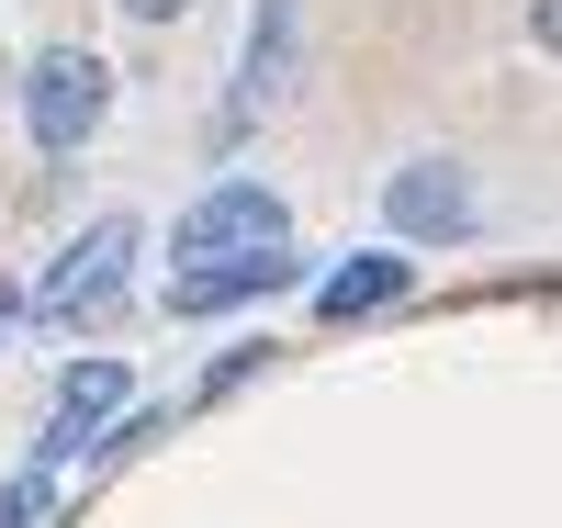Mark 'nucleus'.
Here are the masks:
<instances>
[{"instance_id":"nucleus-1","label":"nucleus","mask_w":562,"mask_h":528,"mask_svg":"<svg viewBox=\"0 0 562 528\" xmlns=\"http://www.w3.org/2000/svg\"><path fill=\"white\" fill-rule=\"evenodd\" d=\"M102 113H113V68L90 57V45H45L23 68V135L45 158H79L90 135H102Z\"/></svg>"},{"instance_id":"nucleus-2","label":"nucleus","mask_w":562,"mask_h":528,"mask_svg":"<svg viewBox=\"0 0 562 528\" xmlns=\"http://www.w3.org/2000/svg\"><path fill=\"white\" fill-rule=\"evenodd\" d=\"M259 248H293V214H281V191H259V180H214L203 203L169 225V259H192V270L259 259Z\"/></svg>"},{"instance_id":"nucleus-3","label":"nucleus","mask_w":562,"mask_h":528,"mask_svg":"<svg viewBox=\"0 0 562 528\" xmlns=\"http://www.w3.org/2000/svg\"><path fill=\"white\" fill-rule=\"evenodd\" d=\"M473 169L461 158H405L383 180V225H394V248H450V236H473Z\"/></svg>"},{"instance_id":"nucleus-4","label":"nucleus","mask_w":562,"mask_h":528,"mask_svg":"<svg viewBox=\"0 0 562 528\" xmlns=\"http://www.w3.org/2000/svg\"><path fill=\"white\" fill-rule=\"evenodd\" d=\"M124 259H135V214H102V225H79L68 248H57V270L34 281V315H90V304H113L124 293Z\"/></svg>"},{"instance_id":"nucleus-5","label":"nucleus","mask_w":562,"mask_h":528,"mask_svg":"<svg viewBox=\"0 0 562 528\" xmlns=\"http://www.w3.org/2000/svg\"><path fill=\"white\" fill-rule=\"evenodd\" d=\"M124 416V360H79L68 382H57V416H45V439H34V461L57 472V461H79V450H102V427Z\"/></svg>"},{"instance_id":"nucleus-6","label":"nucleus","mask_w":562,"mask_h":528,"mask_svg":"<svg viewBox=\"0 0 562 528\" xmlns=\"http://www.w3.org/2000/svg\"><path fill=\"white\" fill-rule=\"evenodd\" d=\"M293 45H304V0H259V12H248V57H237V113H225V135L293 90Z\"/></svg>"},{"instance_id":"nucleus-7","label":"nucleus","mask_w":562,"mask_h":528,"mask_svg":"<svg viewBox=\"0 0 562 528\" xmlns=\"http://www.w3.org/2000/svg\"><path fill=\"white\" fill-rule=\"evenodd\" d=\"M281 281H304L293 248H259V259H214V270H180L169 281V315H237L259 293H281Z\"/></svg>"},{"instance_id":"nucleus-8","label":"nucleus","mask_w":562,"mask_h":528,"mask_svg":"<svg viewBox=\"0 0 562 528\" xmlns=\"http://www.w3.org/2000/svg\"><path fill=\"white\" fill-rule=\"evenodd\" d=\"M416 293V259L405 248H360V259H338L315 281V315L326 326H360V315H383V304H405Z\"/></svg>"},{"instance_id":"nucleus-9","label":"nucleus","mask_w":562,"mask_h":528,"mask_svg":"<svg viewBox=\"0 0 562 528\" xmlns=\"http://www.w3.org/2000/svg\"><path fill=\"white\" fill-rule=\"evenodd\" d=\"M45 506H57V472H45V461H23L12 484H0V528H34Z\"/></svg>"},{"instance_id":"nucleus-10","label":"nucleus","mask_w":562,"mask_h":528,"mask_svg":"<svg viewBox=\"0 0 562 528\" xmlns=\"http://www.w3.org/2000/svg\"><path fill=\"white\" fill-rule=\"evenodd\" d=\"M529 34H540V57H562V0H529Z\"/></svg>"},{"instance_id":"nucleus-11","label":"nucleus","mask_w":562,"mask_h":528,"mask_svg":"<svg viewBox=\"0 0 562 528\" xmlns=\"http://www.w3.org/2000/svg\"><path fill=\"white\" fill-rule=\"evenodd\" d=\"M113 12H124V23H180L192 0H113Z\"/></svg>"},{"instance_id":"nucleus-12","label":"nucleus","mask_w":562,"mask_h":528,"mask_svg":"<svg viewBox=\"0 0 562 528\" xmlns=\"http://www.w3.org/2000/svg\"><path fill=\"white\" fill-rule=\"evenodd\" d=\"M12 315H23V293H0V326H12Z\"/></svg>"}]
</instances>
